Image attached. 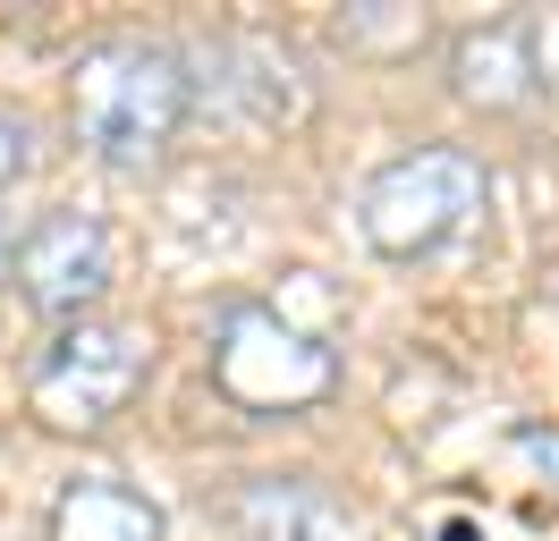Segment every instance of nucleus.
Instances as JSON below:
<instances>
[{"label": "nucleus", "instance_id": "5", "mask_svg": "<svg viewBox=\"0 0 559 541\" xmlns=\"http://www.w3.org/2000/svg\"><path fill=\"white\" fill-rule=\"evenodd\" d=\"M17 297L51 322H85V304L110 288V229L94 212H43L35 229L9 245Z\"/></svg>", "mask_w": 559, "mask_h": 541}, {"label": "nucleus", "instance_id": "7", "mask_svg": "<svg viewBox=\"0 0 559 541\" xmlns=\"http://www.w3.org/2000/svg\"><path fill=\"white\" fill-rule=\"evenodd\" d=\"M457 94L484 101V110H525V101L543 94V60H534V34L518 17H500V26L466 34L457 43Z\"/></svg>", "mask_w": 559, "mask_h": 541}, {"label": "nucleus", "instance_id": "4", "mask_svg": "<svg viewBox=\"0 0 559 541\" xmlns=\"http://www.w3.org/2000/svg\"><path fill=\"white\" fill-rule=\"evenodd\" d=\"M144 364H153V347H144V330H128V322H69V330L43 347L35 364V414L51 423V432H103L119 406L144 389Z\"/></svg>", "mask_w": 559, "mask_h": 541}, {"label": "nucleus", "instance_id": "9", "mask_svg": "<svg viewBox=\"0 0 559 541\" xmlns=\"http://www.w3.org/2000/svg\"><path fill=\"white\" fill-rule=\"evenodd\" d=\"M26 169H35V128H26V119H9V110H0V195H9V187H17V178H26Z\"/></svg>", "mask_w": 559, "mask_h": 541}, {"label": "nucleus", "instance_id": "8", "mask_svg": "<svg viewBox=\"0 0 559 541\" xmlns=\"http://www.w3.org/2000/svg\"><path fill=\"white\" fill-rule=\"evenodd\" d=\"M51 541H162V507L110 473H85L51 500Z\"/></svg>", "mask_w": 559, "mask_h": 541}, {"label": "nucleus", "instance_id": "10", "mask_svg": "<svg viewBox=\"0 0 559 541\" xmlns=\"http://www.w3.org/2000/svg\"><path fill=\"white\" fill-rule=\"evenodd\" d=\"M0 279H9V237H0Z\"/></svg>", "mask_w": 559, "mask_h": 541}, {"label": "nucleus", "instance_id": "6", "mask_svg": "<svg viewBox=\"0 0 559 541\" xmlns=\"http://www.w3.org/2000/svg\"><path fill=\"white\" fill-rule=\"evenodd\" d=\"M238 541H348V507L314 473H263L238 491Z\"/></svg>", "mask_w": 559, "mask_h": 541}, {"label": "nucleus", "instance_id": "2", "mask_svg": "<svg viewBox=\"0 0 559 541\" xmlns=\"http://www.w3.org/2000/svg\"><path fill=\"white\" fill-rule=\"evenodd\" d=\"M484 203H491V169L475 161L466 144H416V153H399L390 169L365 178L356 229H365L373 254L416 263V254H432V245H450Z\"/></svg>", "mask_w": 559, "mask_h": 541}, {"label": "nucleus", "instance_id": "3", "mask_svg": "<svg viewBox=\"0 0 559 541\" xmlns=\"http://www.w3.org/2000/svg\"><path fill=\"white\" fill-rule=\"evenodd\" d=\"M212 389L238 406V414H306L340 389V356L314 330H297L280 304H229L221 330H212Z\"/></svg>", "mask_w": 559, "mask_h": 541}, {"label": "nucleus", "instance_id": "1", "mask_svg": "<svg viewBox=\"0 0 559 541\" xmlns=\"http://www.w3.org/2000/svg\"><path fill=\"white\" fill-rule=\"evenodd\" d=\"M187 101H195V76L170 43H144V34H110L94 43L69 76V119L76 144L110 169H153L170 153V135L187 128Z\"/></svg>", "mask_w": 559, "mask_h": 541}]
</instances>
